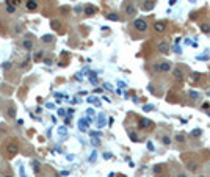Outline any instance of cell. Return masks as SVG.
Here are the masks:
<instances>
[{"label": "cell", "instance_id": "cell-2", "mask_svg": "<svg viewBox=\"0 0 210 177\" xmlns=\"http://www.w3.org/2000/svg\"><path fill=\"white\" fill-rule=\"evenodd\" d=\"M173 69V63L169 61H163V63H157L154 66V71H160V72H169Z\"/></svg>", "mask_w": 210, "mask_h": 177}, {"label": "cell", "instance_id": "cell-3", "mask_svg": "<svg viewBox=\"0 0 210 177\" xmlns=\"http://www.w3.org/2000/svg\"><path fill=\"white\" fill-rule=\"evenodd\" d=\"M5 151H6V154H8V157L11 158V157H14L17 152H19V146H17V143H8L6 144V147H5Z\"/></svg>", "mask_w": 210, "mask_h": 177}, {"label": "cell", "instance_id": "cell-9", "mask_svg": "<svg viewBox=\"0 0 210 177\" xmlns=\"http://www.w3.org/2000/svg\"><path fill=\"white\" fill-rule=\"evenodd\" d=\"M154 30L157 31V33H165V30H166V24L165 22H155L154 24Z\"/></svg>", "mask_w": 210, "mask_h": 177}, {"label": "cell", "instance_id": "cell-20", "mask_svg": "<svg viewBox=\"0 0 210 177\" xmlns=\"http://www.w3.org/2000/svg\"><path fill=\"white\" fill-rule=\"evenodd\" d=\"M2 66H3V69H5V71H9V69H11V66H13V63H11V61H5Z\"/></svg>", "mask_w": 210, "mask_h": 177}, {"label": "cell", "instance_id": "cell-1", "mask_svg": "<svg viewBox=\"0 0 210 177\" xmlns=\"http://www.w3.org/2000/svg\"><path fill=\"white\" fill-rule=\"evenodd\" d=\"M133 28L137 31H140V33H144L147 30V22L144 19H135L133 20Z\"/></svg>", "mask_w": 210, "mask_h": 177}, {"label": "cell", "instance_id": "cell-6", "mask_svg": "<svg viewBox=\"0 0 210 177\" xmlns=\"http://www.w3.org/2000/svg\"><path fill=\"white\" fill-rule=\"evenodd\" d=\"M155 6V2L154 0H144V3L141 5V9L143 11H152Z\"/></svg>", "mask_w": 210, "mask_h": 177}, {"label": "cell", "instance_id": "cell-12", "mask_svg": "<svg viewBox=\"0 0 210 177\" xmlns=\"http://www.w3.org/2000/svg\"><path fill=\"white\" fill-rule=\"evenodd\" d=\"M83 13H85L86 16H93V14L96 13V8H94L93 5H86V6H85V9H83Z\"/></svg>", "mask_w": 210, "mask_h": 177}, {"label": "cell", "instance_id": "cell-38", "mask_svg": "<svg viewBox=\"0 0 210 177\" xmlns=\"http://www.w3.org/2000/svg\"><path fill=\"white\" fill-rule=\"evenodd\" d=\"M188 169H190V171H195V169H196L195 163H188Z\"/></svg>", "mask_w": 210, "mask_h": 177}, {"label": "cell", "instance_id": "cell-7", "mask_svg": "<svg viewBox=\"0 0 210 177\" xmlns=\"http://www.w3.org/2000/svg\"><path fill=\"white\" fill-rule=\"evenodd\" d=\"M157 49H158V52H162V53H169V44L166 42V41H162V42H158V45H157Z\"/></svg>", "mask_w": 210, "mask_h": 177}, {"label": "cell", "instance_id": "cell-28", "mask_svg": "<svg viewBox=\"0 0 210 177\" xmlns=\"http://www.w3.org/2000/svg\"><path fill=\"white\" fill-rule=\"evenodd\" d=\"M163 171V166H160V165H157V166H154V173L155 174H160Z\"/></svg>", "mask_w": 210, "mask_h": 177}, {"label": "cell", "instance_id": "cell-4", "mask_svg": "<svg viewBox=\"0 0 210 177\" xmlns=\"http://www.w3.org/2000/svg\"><path fill=\"white\" fill-rule=\"evenodd\" d=\"M173 77H174L177 82H184L185 74H184V71H182L180 67H174V69H173Z\"/></svg>", "mask_w": 210, "mask_h": 177}, {"label": "cell", "instance_id": "cell-47", "mask_svg": "<svg viewBox=\"0 0 210 177\" xmlns=\"http://www.w3.org/2000/svg\"><path fill=\"white\" fill-rule=\"evenodd\" d=\"M177 177H187V174H184V173H180V174H177Z\"/></svg>", "mask_w": 210, "mask_h": 177}, {"label": "cell", "instance_id": "cell-33", "mask_svg": "<svg viewBox=\"0 0 210 177\" xmlns=\"http://www.w3.org/2000/svg\"><path fill=\"white\" fill-rule=\"evenodd\" d=\"M130 138H132V141H140L138 136H137V133H133V132H130Z\"/></svg>", "mask_w": 210, "mask_h": 177}, {"label": "cell", "instance_id": "cell-40", "mask_svg": "<svg viewBox=\"0 0 210 177\" xmlns=\"http://www.w3.org/2000/svg\"><path fill=\"white\" fill-rule=\"evenodd\" d=\"M104 88H105V89H111V85H110V83H105Z\"/></svg>", "mask_w": 210, "mask_h": 177}, {"label": "cell", "instance_id": "cell-5", "mask_svg": "<svg viewBox=\"0 0 210 177\" xmlns=\"http://www.w3.org/2000/svg\"><path fill=\"white\" fill-rule=\"evenodd\" d=\"M154 127V122L151 121V119H147V118H141L140 119V129H147V130H151Z\"/></svg>", "mask_w": 210, "mask_h": 177}, {"label": "cell", "instance_id": "cell-15", "mask_svg": "<svg viewBox=\"0 0 210 177\" xmlns=\"http://www.w3.org/2000/svg\"><path fill=\"white\" fill-rule=\"evenodd\" d=\"M86 127H88V121H86V119H82V121L78 122V129H80L82 132H85Z\"/></svg>", "mask_w": 210, "mask_h": 177}, {"label": "cell", "instance_id": "cell-21", "mask_svg": "<svg viewBox=\"0 0 210 177\" xmlns=\"http://www.w3.org/2000/svg\"><path fill=\"white\" fill-rule=\"evenodd\" d=\"M162 143H163L165 146H169V144H171V138H169V136H163V138H162Z\"/></svg>", "mask_w": 210, "mask_h": 177}, {"label": "cell", "instance_id": "cell-26", "mask_svg": "<svg viewBox=\"0 0 210 177\" xmlns=\"http://www.w3.org/2000/svg\"><path fill=\"white\" fill-rule=\"evenodd\" d=\"M66 133H67L66 127H58V135H66Z\"/></svg>", "mask_w": 210, "mask_h": 177}, {"label": "cell", "instance_id": "cell-13", "mask_svg": "<svg viewBox=\"0 0 210 177\" xmlns=\"http://www.w3.org/2000/svg\"><path fill=\"white\" fill-rule=\"evenodd\" d=\"M107 19H108V20H111V22H119V19H121V17H119L116 13H108V14H107Z\"/></svg>", "mask_w": 210, "mask_h": 177}, {"label": "cell", "instance_id": "cell-50", "mask_svg": "<svg viewBox=\"0 0 210 177\" xmlns=\"http://www.w3.org/2000/svg\"><path fill=\"white\" fill-rule=\"evenodd\" d=\"M201 177H204V176H201Z\"/></svg>", "mask_w": 210, "mask_h": 177}, {"label": "cell", "instance_id": "cell-41", "mask_svg": "<svg viewBox=\"0 0 210 177\" xmlns=\"http://www.w3.org/2000/svg\"><path fill=\"white\" fill-rule=\"evenodd\" d=\"M89 160H91V162H94V160H96V152H93V155L89 157Z\"/></svg>", "mask_w": 210, "mask_h": 177}, {"label": "cell", "instance_id": "cell-35", "mask_svg": "<svg viewBox=\"0 0 210 177\" xmlns=\"http://www.w3.org/2000/svg\"><path fill=\"white\" fill-rule=\"evenodd\" d=\"M104 124H105V119H104V116H100L99 118V127H104Z\"/></svg>", "mask_w": 210, "mask_h": 177}, {"label": "cell", "instance_id": "cell-34", "mask_svg": "<svg viewBox=\"0 0 210 177\" xmlns=\"http://www.w3.org/2000/svg\"><path fill=\"white\" fill-rule=\"evenodd\" d=\"M69 9H71L69 6H61V8H60V11H61V13H69Z\"/></svg>", "mask_w": 210, "mask_h": 177}, {"label": "cell", "instance_id": "cell-18", "mask_svg": "<svg viewBox=\"0 0 210 177\" xmlns=\"http://www.w3.org/2000/svg\"><path fill=\"white\" fill-rule=\"evenodd\" d=\"M6 5H11V6H19L20 5V0H5Z\"/></svg>", "mask_w": 210, "mask_h": 177}, {"label": "cell", "instance_id": "cell-45", "mask_svg": "<svg viewBox=\"0 0 210 177\" xmlns=\"http://www.w3.org/2000/svg\"><path fill=\"white\" fill-rule=\"evenodd\" d=\"M58 115L60 116H64V110H58Z\"/></svg>", "mask_w": 210, "mask_h": 177}, {"label": "cell", "instance_id": "cell-42", "mask_svg": "<svg viewBox=\"0 0 210 177\" xmlns=\"http://www.w3.org/2000/svg\"><path fill=\"white\" fill-rule=\"evenodd\" d=\"M75 13H82V6H75Z\"/></svg>", "mask_w": 210, "mask_h": 177}, {"label": "cell", "instance_id": "cell-8", "mask_svg": "<svg viewBox=\"0 0 210 177\" xmlns=\"http://www.w3.org/2000/svg\"><path fill=\"white\" fill-rule=\"evenodd\" d=\"M16 107L13 105V104H9L8 107H6V110H5V115L8 116V118H16Z\"/></svg>", "mask_w": 210, "mask_h": 177}, {"label": "cell", "instance_id": "cell-14", "mask_svg": "<svg viewBox=\"0 0 210 177\" xmlns=\"http://www.w3.org/2000/svg\"><path fill=\"white\" fill-rule=\"evenodd\" d=\"M22 45H24L25 50H31V49H33V41H31V39H24Z\"/></svg>", "mask_w": 210, "mask_h": 177}, {"label": "cell", "instance_id": "cell-19", "mask_svg": "<svg viewBox=\"0 0 210 177\" xmlns=\"http://www.w3.org/2000/svg\"><path fill=\"white\" fill-rule=\"evenodd\" d=\"M89 82H91L93 85H97V77H96V74H94V72H91V74H89Z\"/></svg>", "mask_w": 210, "mask_h": 177}, {"label": "cell", "instance_id": "cell-44", "mask_svg": "<svg viewBox=\"0 0 210 177\" xmlns=\"http://www.w3.org/2000/svg\"><path fill=\"white\" fill-rule=\"evenodd\" d=\"M104 158H107V160L111 158V154H104Z\"/></svg>", "mask_w": 210, "mask_h": 177}, {"label": "cell", "instance_id": "cell-49", "mask_svg": "<svg viewBox=\"0 0 210 177\" xmlns=\"http://www.w3.org/2000/svg\"><path fill=\"white\" fill-rule=\"evenodd\" d=\"M6 177H11V176H6Z\"/></svg>", "mask_w": 210, "mask_h": 177}, {"label": "cell", "instance_id": "cell-17", "mask_svg": "<svg viewBox=\"0 0 210 177\" xmlns=\"http://www.w3.org/2000/svg\"><path fill=\"white\" fill-rule=\"evenodd\" d=\"M201 31L206 33V35H209L210 33V25L209 24H201Z\"/></svg>", "mask_w": 210, "mask_h": 177}, {"label": "cell", "instance_id": "cell-30", "mask_svg": "<svg viewBox=\"0 0 210 177\" xmlns=\"http://www.w3.org/2000/svg\"><path fill=\"white\" fill-rule=\"evenodd\" d=\"M41 58H42V50H41V52H38V53L35 55V58H33V60H35V61H39Z\"/></svg>", "mask_w": 210, "mask_h": 177}, {"label": "cell", "instance_id": "cell-39", "mask_svg": "<svg viewBox=\"0 0 210 177\" xmlns=\"http://www.w3.org/2000/svg\"><path fill=\"white\" fill-rule=\"evenodd\" d=\"M147 149H149V151H154V144H152V143H151V141H149V143H147Z\"/></svg>", "mask_w": 210, "mask_h": 177}, {"label": "cell", "instance_id": "cell-29", "mask_svg": "<svg viewBox=\"0 0 210 177\" xmlns=\"http://www.w3.org/2000/svg\"><path fill=\"white\" fill-rule=\"evenodd\" d=\"M28 63H30V58H25V60L22 61V64H20V67H22V69H25V67L28 66Z\"/></svg>", "mask_w": 210, "mask_h": 177}, {"label": "cell", "instance_id": "cell-11", "mask_svg": "<svg viewBox=\"0 0 210 177\" xmlns=\"http://www.w3.org/2000/svg\"><path fill=\"white\" fill-rule=\"evenodd\" d=\"M25 6H27L28 11H35V9L38 8V2H36V0H27V2H25Z\"/></svg>", "mask_w": 210, "mask_h": 177}, {"label": "cell", "instance_id": "cell-16", "mask_svg": "<svg viewBox=\"0 0 210 177\" xmlns=\"http://www.w3.org/2000/svg\"><path fill=\"white\" fill-rule=\"evenodd\" d=\"M52 41H53V36H52V35H44V36H42V42H44V44H50Z\"/></svg>", "mask_w": 210, "mask_h": 177}, {"label": "cell", "instance_id": "cell-43", "mask_svg": "<svg viewBox=\"0 0 210 177\" xmlns=\"http://www.w3.org/2000/svg\"><path fill=\"white\" fill-rule=\"evenodd\" d=\"M91 143H93V144H94V146H99V140H93V141H91Z\"/></svg>", "mask_w": 210, "mask_h": 177}, {"label": "cell", "instance_id": "cell-37", "mask_svg": "<svg viewBox=\"0 0 210 177\" xmlns=\"http://www.w3.org/2000/svg\"><path fill=\"white\" fill-rule=\"evenodd\" d=\"M143 110H144V111H151V110H152V105H144Z\"/></svg>", "mask_w": 210, "mask_h": 177}, {"label": "cell", "instance_id": "cell-31", "mask_svg": "<svg viewBox=\"0 0 210 177\" xmlns=\"http://www.w3.org/2000/svg\"><path fill=\"white\" fill-rule=\"evenodd\" d=\"M6 11H8V13H14V11H16V6H11V5H6Z\"/></svg>", "mask_w": 210, "mask_h": 177}, {"label": "cell", "instance_id": "cell-22", "mask_svg": "<svg viewBox=\"0 0 210 177\" xmlns=\"http://www.w3.org/2000/svg\"><path fill=\"white\" fill-rule=\"evenodd\" d=\"M50 25H52V28H53V30H58V28H60V25H61V24H60V22H58V20H52V24H50Z\"/></svg>", "mask_w": 210, "mask_h": 177}, {"label": "cell", "instance_id": "cell-25", "mask_svg": "<svg viewBox=\"0 0 210 177\" xmlns=\"http://www.w3.org/2000/svg\"><path fill=\"white\" fill-rule=\"evenodd\" d=\"M88 102H91V104H96V105H100V102H99L96 97H93V96H91V97H88Z\"/></svg>", "mask_w": 210, "mask_h": 177}, {"label": "cell", "instance_id": "cell-23", "mask_svg": "<svg viewBox=\"0 0 210 177\" xmlns=\"http://www.w3.org/2000/svg\"><path fill=\"white\" fill-rule=\"evenodd\" d=\"M176 141H177V143H184V141H185V136H184L182 133H179V135H176Z\"/></svg>", "mask_w": 210, "mask_h": 177}, {"label": "cell", "instance_id": "cell-32", "mask_svg": "<svg viewBox=\"0 0 210 177\" xmlns=\"http://www.w3.org/2000/svg\"><path fill=\"white\" fill-rule=\"evenodd\" d=\"M191 135H193V136H199V135H201V129H195V130L191 132Z\"/></svg>", "mask_w": 210, "mask_h": 177}, {"label": "cell", "instance_id": "cell-46", "mask_svg": "<svg viewBox=\"0 0 210 177\" xmlns=\"http://www.w3.org/2000/svg\"><path fill=\"white\" fill-rule=\"evenodd\" d=\"M176 3H177V0H169V5H171V6H173V5H176Z\"/></svg>", "mask_w": 210, "mask_h": 177}, {"label": "cell", "instance_id": "cell-24", "mask_svg": "<svg viewBox=\"0 0 210 177\" xmlns=\"http://www.w3.org/2000/svg\"><path fill=\"white\" fill-rule=\"evenodd\" d=\"M188 94H190L191 99H198V97H199V93H198V91H190Z\"/></svg>", "mask_w": 210, "mask_h": 177}, {"label": "cell", "instance_id": "cell-10", "mask_svg": "<svg viewBox=\"0 0 210 177\" xmlns=\"http://www.w3.org/2000/svg\"><path fill=\"white\" fill-rule=\"evenodd\" d=\"M126 14H127V16H130V17H132V16H135V14H137V6H135L133 3H129V5L126 6Z\"/></svg>", "mask_w": 210, "mask_h": 177}, {"label": "cell", "instance_id": "cell-27", "mask_svg": "<svg viewBox=\"0 0 210 177\" xmlns=\"http://www.w3.org/2000/svg\"><path fill=\"white\" fill-rule=\"evenodd\" d=\"M33 169H35V173H39V162L38 160L33 162Z\"/></svg>", "mask_w": 210, "mask_h": 177}, {"label": "cell", "instance_id": "cell-36", "mask_svg": "<svg viewBox=\"0 0 210 177\" xmlns=\"http://www.w3.org/2000/svg\"><path fill=\"white\" fill-rule=\"evenodd\" d=\"M42 61H44V64H49V66H50V64H52V63H53V61H52V60H50V58H44V60H42Z\"/></svg>", "mask_w": 210, "mask_h": 177}, {"label": "cell", "instance_id": "cell-48", "mask_svg": "<svg viewBox=\"0 0 210 177\" xmlns=\"http://www.w3.org/2000/svg\"><path fill=\"white\" fill-rule=\"evenodd\" d=\"M190 2H191V3H195V2H196V0H190Z\"/></svg>", "mask_w": 210, "mask_h": 177}]
</instances>
